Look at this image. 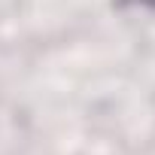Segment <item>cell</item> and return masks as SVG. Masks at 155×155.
Masks as SVG:
<instances>
[{"label": "cell", "mask_w": 155, "mask_h": 155, "mask_svg": "<svg viewBox=\"0 0 155 155\" xmlns=\"http://www.w3.org/2000/svg\"><path fill=\"white\" fill-rule=\"evenodd\" d=\"M113 6L122 12H155V0H113Z\"/></svg>", "instance_id": "1"}]
</instances>
